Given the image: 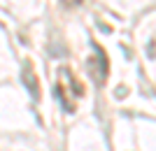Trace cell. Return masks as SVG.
Segmentation results:
<instances>
[{
    "instance_id": "3",
    "label": "cell",
    "mask_w": 156,
    "mask_h": 151,
    "mask_svg": "<svg viewBox=\"0 0 156 151\" xmlns=\"http://www.w3.org/2000/svg\"><path fill=\"white\" fill-rule=\"evenodd\" d=\"M23 81H26V86L30 88V95L35 100H40V84H37V79H35V74H33L30 65L23 67Z\"/></svg>"
},
{
    "instance_id": "4",
    "label": "cell",
    "mask_w": 156,
    "mask_h": 151,
    "mask_svg": "<svg viewBox=\"0 0 156 151\" xmlns=\"http://www.w3.org/2000/svg\"><path fill=\"white\" fill-rule=\"evenodd\" d=\"M65 2H68V5H79L82 0H65Z\"/></svg>"
},
{
    "instance_id": "2",
    "label": "cell",
    "mask_w": 156,
    "mask_h": 151,
    "mask_svg": "<svg viewBox=\"0 0 156 151\" xmlns=\"http://www.w3.org/2000/svg\"><path fill=\"white\" fill-rule=\"evenodd\" d=\"M96 51H98V56L89 58V72L96 77L98 84H105V77H107V58H105L100 46H96Z\"/></svg>"
},
{
    "instance_id": "1",
    "label": "cell",
    "mask_w": 156,
    "mask_h": 151,
    "mask_svg": "<svg viewBox=\"0 0 156 151\" xmlns=\"http://www.w3.org/2000/svg\"><path fill=\"white\" fill-rule=\"evenodd\" d=\"M61 70H63V77L68 79V84H70V88H75V95H77V98H79V95H84V86L79 84V79L75 77V74H72L70 70H68V67H61ZM56 95H58V100L63 102L65 112H70V114L75 112V105H72L70 100H68V93H65V86L61 84V81L56 84Z\"/></svg>"
}]
</instances>
